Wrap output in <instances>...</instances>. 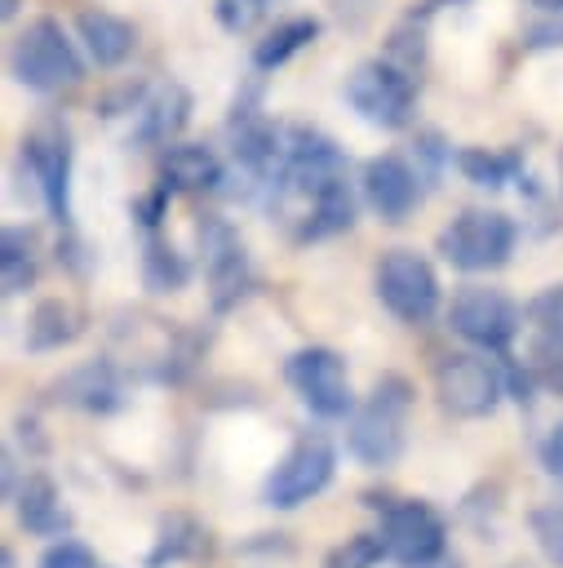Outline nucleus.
<instances>
[{
    "label": "nucleus",
    "mask_w": 563,
    "mask_h": 568,
    "mask_svg": "<svg viewBox=\"0 0 563 568\" xmlns=\"http://www.w3.org/2000/svg\"><path fill=\"white\" fill-rule=\"evenodd\" d=\"M412 568H465V564H461V555L443 550V555H434V559H426V564H412Z\"/></svg>",
    "instance_id": "36"
},
{
    "label": "nucleus",
    "mask_w": 563,
    "mask_h": 568,
    "mask_svg": "<svg viewBox=\"0 0 563 568\" xmlns=\"http://www.w3.org/2000/svg\"><path fill=\"white\" fill-rule=\"evenodd\" d=\"M75 36L84 40V49L98 67H120L137 49V27L120 13H111V9H80L75 13Z\"/></svg>",
    "instance_id": "18"
},
{
    "label": "nucleus",
    "mask_w": 563,
    "mask_h": 568,
    "mask_svg": "<svg viewBox=\"0 0 563 568\" xmlns=\"http://www.w3.org/2000/svg\"><path fill=\"white\" fill-rule=\"evenodd\" d=\"M204 550H208V528L186 510H168L155 524V541L146 550V568H173V564L199 559Z\"/></svg>",
    "instance_id": "19"
},
{
    "label": "nucleus",
    "mask_w": 563,
    "mask_h": 568,
    "mask_svg": "<svg viewBox=\"0 0 563 568\" xmlns=\"http://www.w3.org/2000/svg\"><path fill=\"white\" fill-rule=\"evenodd\" d=\"M191 284V262L186 253H177L168 240L151 235L142 248V288L146 293H177Z\"/></svg>",
    "instance_id": "24"
},
{
    "label": "nucleus",
    "mask_w": 563,
    "mask_h": 568,
    "mask_svg": "<svg viewBox=\"0 0 563 568\" xmlns=\"http://www.w3.org/2000/svg\"><path fill=\"white\" fill-rule=\"evenodd\" d=\"M350 111L372 129H403L417 111V80L412 67L395 58H368L346 75Z\"/></svg>",
    "instance_id": "5"
},
{
    "label": "nucleus",
    "mask_w": 563,
    "mask_h": 568,
    "mask_svg": "<svg viewBox=\"0 0 563 568\" xmlns=\"http://www.w3.org/2000/svg\"><path fill=\"white\" fill-rule=\"evenodd\" d=\"M160 182L173 195H204L226 182V169L199 142H168V146H160Z\"/></svg>",
    "instance_id": "16"
},
{
    "label": "nucleus",
    "mask_w": 563,
    "mask_h": 568,
    "mask_svg": "<svg viewBox=\"0 0 563 568\" xmlns=\"http://www.w3.org/2000/svg\"><path fill=\"white\" fill-rule=\"evenodd\" d=\"M35 568H98V555L75 537H58V541H49L40 550Z\"/></svg>",
    "instance_id": "30"
},
{
    "label": "nucleus",
    "mask_w": 563,
    "mask_h": 568,
    "mask_svg": "<svg viewBox=\"0 0 563 568\" xmlns=\"http://www.w3.org/2000/svg\"><path fill=\"white\" fill-rule=\"evenodd\" d=\"M523 49H563V13H550L545 22L523 31Z\"/></svg>",
    "instance_id": "35"
},
{
    "label": "nucleus",
    "mask_w": 563,
    "mask_h": 568,
    "mask_svg": "<svg viewBox=\"0 0 563 568\" xmlns=\"http://www.w3.org/2000/svg\"><path fill=\"white\" fill-rule=\"evenodd\" d=\"M191 120V93L182 84H164L155 98H146L137 106V133L133 142L142 146H168Z\"/></svg>",
    "instance_id": "20"
},
{
    "label": "nucleus",
    "mask_w": 563,
    "mask_h": 568,
    "mask_svg": "<svg viewBox=\"0 0 563 568\" xmlns=\"http://www.w3.org/2000/svg\"><path fill=\"white\" fill-rule=\"evenodd\" d=\"M417 408V386L403 373H381L364 404L346 417V453L359 466L386 470L403 457L408 448V417Z\"/></svg>",
    "instance_id": "1"
},
{
    "label": "nucleus",
    "mask_w": 563,
    "mask_h": 568,
    "mask_svg": "<svg viewBox=\"0 0 563 568\" xmlns=\"http://www.w3.org/2000/svg\"><path fill=\"white\" fill-rule=\"evenodd\" d=\"M381 559H390L381 532H350L324 555V568H377Z\"/></svg>",
    "instance_id": "25"
},
{
    "label": "nucleus",
    "mask_w": 563,
    "mask_h": 568,
    "mask_svg": "<svg viewBox=\"0 0 563 568\" xmlns=\"http://www.w3.org/2000/svg\"><path fill=\"white\" fill-rule=\"evenodd\" d=\"M412 146H417V173H421L426 182H434V178L443 173V164L457 155V151H452V146H448V142H443L434 129L417 133V142H412Z\"/></svg>",
    "instance_id": "31"
},
{
    "label": "nucleus",
    "mask_w": 563,
    "mask_h": 568,
    "mask_svg": "<svg viewBox=\"0 0 563 568\" xmlns=\"http://www.w3.org/2000/svg\"><path fill=\"white\" fill-rule=\"evenodd\" d=\"M528 528H532V541L545 555V564L563 568V501H545V506L528 510Z\"/></svg>",
    "instance_id": "26"
},
{
    "label": "nucleus",
    "mask_w": 563,
    "mask_h": 568,
    "mask_svg": "<svg viewBox=\"0 0 563 568\" xmlns=\"http://www.w3.org/2000/svg\"><path fill=\"white\" fill-rule=\"evenodd\" d=\"M536 457H541V466H545V475L550 479H559L563 484V417L545 430V439H541V448H536Z\"/></svg>",
    "instance_id": "34"
},
{
    "label": "nucleus",
    "mask_w": 563,
    "mask_h": 568,
    "mask_svg": "<svg viewBox=\"0 0 563 568\" xmlns=\"http://www.w3.org/2000/svg\"><path fill=\"white\" fill-rule=\"evenodd\" d=\"M315 36H319V18H284V22H275L257 44H253V67L257 71H275V67H284L293 53H301L306 44H315Z\"/></svg>",
    "instance_id": "21"
},
{
    "label": "nucleus",
    "mask_w": 563,
    "mask_h": 568,
    "mask_svg": "<svg viewBox=\"0 0 563 568\" xmlns=\"http://www.w3.org/2000/svg\"><path fill=\"white\" fill-rule=\"evenodd\" d=\"M0 568H18V555H13V546H0Z\"/></svg>",
    "instance_id": "38"
},
{
    "label": "nucleus",
    "mask_w": 563,
    "mask_h": 568,
    "mask_svg": "<svg viewBox=\"0 0 563 568\" xmlns=\"http://www.w3.org/2000/svg\"><path fill=\"white\" fill-rule=\"evenodd\" d=\"M84 311L66 297H40L27 315V328H22V351L27 355H53L71 342H80L84 333Z\"/></svg>",
    "instance_id": "17"
},
{
    "label": "nucleus",
    "mask_w": 563,
    "mask_h": 568,
    "mask_svg": "<svg viewBox=\"0 0 563 568\" xmlns=\"http://www.w3.org/2000/svg\"><path fill=\"white\" fill-rule=\"evenodd\" d=\"M372 293L399 324H412V328L430 324L443 302L439 271L417 248H386L372 271Z\"/></svg>",
    "instance_id": "4"
},
{
    "label": "nucleus",
    "mask_w": 563,
    "mask_h": 568,
    "mask_svg": "<svg viewBox=\"0 0 563 568\" xmlns=\"http://www.w3.org/2000/svg\"><path fill=\"white\" fill-rule=\"evenodd\" d=\"M381 541H386V555L399 564V568H412V564H426L434 555L448 550V519L421 501V497H399V501H386L381 510Z\"/></svg>",
    "instance_id": "10"
},
{
    "label": "nucleus",
    "mask_w": 563,
    "mask_h": 568,
    "mask_svg": "<svg viewBox=\"0 0 563 568\" xmlns=\"http://www.w3.org/2000/svg\"><path fill=\"white\" fill-rule=\"evenodd\" d=\"M559 182H563V160H559Z\"/></svg>",
    "instance_id": "41"
},
{
    "label": "nucleus",
    "mask_w": 563,
    "mask_h": 568,
    "mask_svg": "<svg viewBox=\"0 0 563 568\" xmlns=\"http://www.w3.org/2000/svg\"><path fill=\"white\" fill-rule=\"evenodd\" d=\"M523 311H528V324H532L536 333H545V337H563V284L541 288Z\"/></svg>",
    "instance_id": "28"
},
{
    "label": "nucleus",
    "mask_w": 563,
    "mask_h": 568,
    "mask_svg": "<svg viewBox=\"0 0 563 568\" xmlns=\"http://www.w3.org/2000/svg\"><path fill=\"white\" fill-rule=\"evenodd\" d=\"M434 395H439L443 413H452L461 422L492 417L497 404L505 399L501 364L488 359V351H452L434 364Z\"/></svg>",
    "instance_id": "8"
},
{
    "label": "nucleus",
    "mask_w": 563,
    "mask_h": 568,
    "mask_svg": "<svg viewBox=\"0 0 563 568\" xmlns=\"http://www.w3.org/2000/svg\"><path fill=\"white\" fill-rule=\"evenodd\" d=\"M337 475V448L324 430H306L288 444V453L270 466L262 484V506L270 510H297L310 497H319Z\"/></svg>",
    "instance_id": "6"
},
{
    "label": "nucleus",
    "mask_w": 563,
    "mask_h": 568,
    "mask_svg": "<svg viewBox=\"0 0 563 568\" xmlns=\"http://www.w3.org/2000/svg\"><path fill=\"white\" fill-rule=\"evenodd\" d=\"M40 275V257H35V231L31 226H4L0 235V280H4V297H18L35 284Z\"/></svg>",
    "instance_id": "22"
},
{
    "label": "nucleus",
    "mask_w": 563,
    "mask_h": 568,
    "mask_svg": "<svg viewBox=\"0 0 563 568\" xmlns=\"http://www.w3.org/2000/svg\"><path fill=\"white\" fill-rule=\"evenodd\" d=\"M9 75L31 93H62L84 80V62L58 18H31L9 49Z\"/></svg>",
    "instance_id": "2"
},
{
    "label": "nucleus",
    "mask_w": 563,
    "mask_h": 568,
    "mask_svg": "<svg viewBox=\"0 0 563 568\" xmlns=\"http://www.w3.org/2000/svg\"><path fill=\"white\" fill-rule=\"evenodd\" d=\"M528 364H532L541 390H550V395L563 399V337H545V333H536L532 346H528Z\"/></svg>",
    "instance_id": "27"
},
{
    "label": "nucleus",
    "mask_w": 563,
    "mask_h": 568,
    "mask_svg": "<svg viewBox=\"0 0 563 568\" xmlns=\"http://www.w3.org/2000/svg\"><path fill=\"white\" fill-rule=\"evenodd\" d=\"M18 9H22V0H0V13H4V18H13Z\"/></svg>",
    "instance_id": "39"
},
{
    "label": "nucleus",
    "mask_w": 563,
    "mask_h": 568,
    "mask_svg": "<svg viewBox=\"0 0 563 568\" xmlns=\"http://www.w3.org/2000/svg\"><path fill=\"white\" fill-rule=\"evenodd\" d=\"M452 164H457V173H461L465 182H474V186H483V191H501V186L514 182L519 169H523L519 151H492V146H461V151L452 155Z\"/></svg>",
    "instance_id": "23"
},
{
    "label": "nucleus",
    "mask_w": 563,
    "mask_h": 568,
    "mask_svg": "<svg viewBox=\"0 0 563 568\" xmlns=\"http://www.w3.org/2000/svg\"><path fill=\"white\" fill-rule=\"evenodd\" d=\"M44 395L58 408L106 417V413H120L124 408V368L115 359H106V355H93V359L66 368L62 377H53Z\"/></svg>",
    "instance_id": "13"
},
{
    "label": "nucleus",
    "mask_w": 563,
    "mask_h": 568,
    "mask_svg": "<svg viewBox=\"0 0 563 568\" xmlns=\"http://www.w3.org/2000/svg\"><path fill=\"white\" fill-rule=\"evenodd\" d=\"M421 182L426 178L403 155H395V151H381V155L364 160V178H359L368 209L381 222H390V226H399V222L412 217V209L421 204Z\"/></svg>",
    "instance_id": "14"
},
{
    "label": "nucleus",
    "mask_w": 563,
    "mask_h": 568,
    "mask_svg": "<svg viewBox=\"0 0 563 568\" xmlns=\"http://www.w3.org/2000/svg\"><path fill=\"white\" fill-rule=\"evenodd\" d=\"M497 364H501V382H505V399H514L519 408H528L532 399H536V373H532V364L528 359H514L510 351L505 355H497Z\"/></svg>",
    "instance_id": "29"
},
{
    "label": "nucleus",
    "mask_w": 563,
    "mask_h": 568,
    "mask_svg": "<svg viewBox=\"0 0 563 568\" xmlns=\"http://www.w3.org/2000/svg\"><path fill=\"white\" fill-rule=\"evenodd\" d=\"M505 568H528V564H505Z\"/></svg>",
    "instance_id": "40"
},
{
    "label": "nucleus",
    "mask_w": 563,
    "mask_h": 568,
    "mask_svg": "<svg viewBox=\"0 0 563 568\" xmlns=\"http://www.w3.org/2000/svg\"><path fill=\"white\" fill-rule=\"evenodd\" d=\"M22 169L31 173L44 213L66 226L71 222V138L58 124H40L22 138Z\"/></svg>",
    "instance_id": "12"
},
{
    "label": "nucleus",
    "mask_w": 563,
    "mask_h": 568,
    "mask_svg": "<svg viewBox=\"0 0 563 568\" xmlns=\"http://www.w3.org/2000/svg\"><path fill=\"white\" fill-rule=\"evenodd\" d=\"M532 9H541V13H563V0H528Z\"/></svg>",
    "instance_id": "37"
},
{
    "label": "nucleus",
    "mask_w": 563,
    "mask_h": 568,
    "mask_svg": "<svg viewBox=\"0 0 563 568\" xmlns=\"http://www.w3.org/2000/svg\"><path fill=\"white\" fill-rule=\"evenodd\" d=\"M448 328L461 337V342H470L474 351H488V355H505L510 351V342L519 337V328H523V306L510 297V293H501V288H488V284H465V288H457L452 293V302H448Z\"/></svg>",
    "instance_id": "7"
},
{
    "label": "nucleus",
    "mask_w": 563,
    "mask_h": 568,
    "mask_svg": "<svg viewBox=\"0 0 563 568\" xmlns=\"http://www.w3.org/2000/svg\"><path fill=\"white\" fill-rule=\"evenodd\" d=\"M514 244H519V226L501 209H465L434 240L439 257L448 266H457V271H470V275L505 266L510 253H514Z\"/></svg>",
    "instance_id": "3"
},
{
    "label": "nucleus",
    "mask_w": 563,
    "mask_h": 568,
    "mask_svg": "<svg viewBox=\"0 0 563 568\" xmlns=\"http://www.w3.org/2000/svg\"><path fill=\"white\" fill-rule=\"evenodd\" d=\"M262 4H266V0H217V18H222L226 31H248V27L257 22Z\"/></svg>",
    "instance_id": "33"
},
{
    "label": "nucleus",
    "mask_w": 563,
    "mask_h": 568,
    "mask_svg": "<svg viewBox=\"0 0 563 568\" xmlns=\"http://www.w3.org/2000/svg\"><path fill=\"white\" fill-rule=\"evenodd\" d=\"M168 200H173V191L164 186V182H155L151 191H142L133 204H129V213L137 217V226H146V231H155L164 217H168Z\"/></svg>",
    "instance_id": "32"
},
{
    "label": "nucleus",
    "mask_w": 563,
    "mask_h": 568,
    "mask_svg": "<svg viewBox=\"0 0 563 568\" xmlns=\"http://www.w3.org/2000/svg\"><path fill=\"white\" fill-rule=\"evenodd\" d=\"M284 382L297 390V399L319 422H346L355 413L350 373H346V359L332 346H297L284 359Z\"/></svg>",
    "instance_id": "9"
},
{
    "label": "nucleus",
    "mask_w": 563,
    "mask_h": 568,
    "mask_svg": "<svg viewBox=\"0 0 563 568\" xmlns=\"http://www.w3.org/2000/svg\"><path fill=\"white\" fill-rule=\"evenodd\" d=\"M9 506H13L18 528L27 537H66L71 524H75V515L62 506V493H58L53 475H44V470H27L18 493L9 497Z\"/></svg>",
    "instance_id": "15"
},
{
    "label": "nucleus",
    "mask_w": 563,
    "mask_h": 568,
    "mask_svg": "<svg viewBox=\"0 0 563 568\" xmlns=\"http://www.w3.org/2000/svg\"><path fill=\"white\" fill-rule=\"evenodd\" d=\"M199 248H204V280L213 293V311L239 306L257 284V271H253V257H248L244 240L235 235V226L222 217H204L199 222Z\"/></svg>",
    "instance_id": "11"
}]
</instances>
